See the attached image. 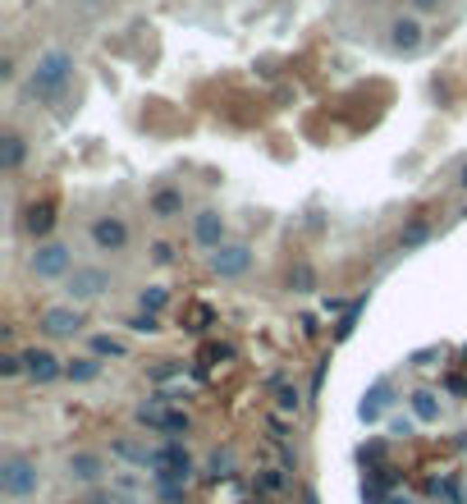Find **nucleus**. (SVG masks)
Wrapping results in <instances>:
<instances>
[{
    "mask_svg": "<svg viewBox=\"0 0 467 504\" xmlns=\"http://www.w3.org/2000/svg\"><path fill=\"white\" fill-rule=\"evenodd\" d=\"M74 69H79L74 51L51 46V51H42V55H37V64L28 69V83H23V92H28L37 106H55L64 92H70V83H74Z\"/></svg>",
    "mask_w": 467,
    "mask_h": 504,
    "instance_id": "nucleus-1",
    "label": "nucleus"
},
{
    "mask_svg": "<svg viewBox=\"0 0 467 504\" xmlns=\"http://www.w3.org/2000/svg\"><path fill=\"white\" fill-rule=\"evenodd\" d=\"M28 266H33L37 280H70V271H74V248L60 243V239H46V243L33 248Z\"/></svg>",
    "mask_w": 467,
    "mask_h": 504,
    "instance_id": "nucleus-2",
    "label": "nucleus"
},
{
    "mask_svg": "<svg viewBox=\"0 0 467 504\" xmlns=\"http://www.w3.org/2000/svg\"><path fill=\"white\" fill-rule=\"evenodd\" d=\"M37 486H42V472H37V463H33V459L10 454L5 463H0V490H5L10 499H28Z\"/></svg>",
    "mask_w": 467,
    "mask_h": 504,
    "instance_id": "nucleus-3",
    "label": "nucleus"
},
{
    "mask_svg": "<svg viewBox=\"0 0 467 504\" xmlns=\"http://www.w3.org/2000/svg\"><path fill=\"white\" fill-rule=\"evenodd\" d=\"M110 290V271L106 266H74L70 280H64V294H70V303H97L101 294Z\"/></svg>",
    "mask_w": 467,
    "mask_h": 504,
    "instance_id": "nucleus-4",
    "label": "nucleus"
},
{
    "mask_svg": "<svg viewBox=\"0 0 467 504\" xmlns=\"http://www.w3.org/2000/svg\"><path fill=\"white\" fill-rule=\"evenodd\" d=\"M422 42H426V24H422L417 10L389 19V51H394V55H417Z\"/></svg>",
    "mask_w": 467,
    "mask_h": 504,
    "instance_id": "nucleus-5",
    "label": "nucleus"
},
{
    "mask_svg": "<svg viewBox=\"0 0 467 504\" xmlns=\"http://www.w3.org/2000/svg\"><path fill=\"white\" fill-rule=\"evenodd\" d=\"M37 330H42V335H51V339H74V335L83 330V308H79V303H55V308H42Z\"/></svg>",
    "mask_w": 467,
    "mask_h": 504,
    "instance_id": "nucleus-6",
    "label": "nucleus"
},
{
    "mask_svg": "<svg viewBox=\"0 0 467 504\" xmlns=\"http://www.w3.org/2000/svg\"><path fill=\"white\" fill-rule=\"evenodd\" d=\"M88 239L97 252H124L128 248V225H124V215H97V221L88 225Z\"/></svg>",
    "mask_w": 467,
    "mask_h": 504,
    "instance_id": "nucleus-7",
    "label": "nucleus"
},
{
    "mask_svg": "<svg viewBox=\"0 0 467 504\" xmlns=\"http://www.w3.org/2000/svg\"><path fill=\"white\" fill-rule=\"evenodd\" d=\"M211 257V271L220 275V280H243L248 271H252V248L248 243H220L216 252H207Z\"/></svg>",
    "mask_w": 467,
    "mask_h": 504,
    "instance_id": "nucleus-8",
    "label": "nucleus"
},
{
    "mask_svg": "<svg viewBox=\"0 0 467 504\" xmlns=\"http://www.w3.org/2000/svg\"><path fill=\"white\" fill-rule=\"evenodd\" d=\"M55 211H60L55 197H37V202H28V206H23V234L37 239V243H46L51 230H55Z\"/></svg>",
    "mask_w": 467,
    "mask_h": 504,
    "instance_id": "nucleus-9",
    "label": "nucleus"
},
{
    "mask_svg": "<svg viewBox=\"0 0 467 504\" xmlns=\"http://www.w3.org/2000/svg\"><path fill=\"white\" fill-rule=\"evenodd\" d=\"M192 243L207 248V252H216L220 243H229V239H225V215H220L216 206H202V211L192 215Z\"/></svg>",
    "mask_w": 467,
    "mask_h": 504,
    "instance_id": "nucleus-10",
    "label": "nucleus"
},
{
    "mask_svg": "<svg viewBox=\"0 0 467 504\" xmlns=\"http://www.w3.org/2000/svg\"><path fill=\"white\" fill-rule=\"evenodd\" d=\"M23 376L37 381V385H51V381L64 376V363L51 348H23Z\"/></svg>",
    "mask_w": 467,
    "mask_h": 504,
    "instance_id": "nucleus-11",
    "label": "nucleus"
},
{
    "mask_svg": "<svg viewBox=\"0 0 467 504\" xmlns=\"http://www.w3.org/2000/svg\"><path fill=\"white\" fill-rule=\"evenodd\" d=\"M147 215H156V221H179V215H183V188L161 184V188L147 197Z\"/></svg>",
    "mask_w": 467,
    "mask_h": 504,
    "instance_id": "nucleus-12",
    "label": "nucleus"
},
{
    "mask_svg": "<svg viewBox=\"0 0 467 504\" xmlns=\"http://www.w3.org/2000/svg\"><path fill=\"white\" fill-rule=\"evenodd\" d=\"M23 161H28V138H23L19 128H10L5 138H0V170H5V175H19Z\"/></svg>",
    "mask_w": 467,
    "mask_h": 504,
    "instance_id": "nucleus-13",
    "label": "nucleus"
},
{
    "mask_svg": "<svg viewBox=\"0 0 467 504\" xmlns=\"http://www.w3.org/2000/svg\"><path fill=\"white\" fill-rule=\"evenodd\" d=\"M70 472H74L79 481L97 486V481H101V472H106V463H101V454H88V450H79V454L70 459Z\"/></svg>",
    "mask_w": 467,
    "mask_h": 504,
    "instance_id": "nucleus-14",
    "label": "nucleus"
},
{
    "mask_svg": "<svg viewBox=\"0 0 467 504\" xmlns=\"http://www.w3.org/2000/svg\"><path fill=\"white\" fill-rule=\"evenodd\" d=\"M64 376H70L74 385H88V381H97V376H101V357H97V353H83V357H74V363H64Z\"/></svg>",
    "mask_w": 467,
    "mask_h": 504,
    "instance_id": "nucleus-15",
    "label": "nucleus"
},
{
    "mask_svg": "<svg viewBox=\"0 0 467 504\" xmlns=\"http://www.w3.org/2000/svg\"><path fill=\"white\" fill-rule=\"evenodd\" d=\"M408 404H413V417H417V422H440V399H435L431 390H413Z\"/></svg>",
    "mask_w": 467,
    "mask_h": 504,
    "instance_id": "nucleus-16",
    "label": "nucleus"
},
{
    "mask_svg": "<svg viewBox=\"0 0 467 504\" xmlns=\"http://www.w3.org/2000/svg\"><path fill=\"white\" fill-rule=\"evenodd\" d=\"M426 239H431V221H422V215L398 230V248H404V252H408V248H422Z\"/></svg>",
    "mask_w": 467,
    "mask_h": 504,
    "instance_id": "nucleus-17",
    "label": "nucleus"
},
{
    "mask_svg": "<svg viewBox=\"0 0 467 504\" xmlns=\"http://www.w3.org/2000/svg\"><path fill=\"white\" fill-rule=\"evenodd\" d=\"M385 404H389V381H376V385L367 390V399H362V408H358V413H362L367 422H376Z\"/></svg>",
    "mask_w": 467,
    "mask_h": 504,
    "instance_id": "nucleus-18",
    "label": "nucleus"
},
{
    "mask_svg": "<svg viewBox=\"0 0 467 504\" xmlns=\"http://www.w3.org/2000/svg\"><path fill=\"white\" fill-rule=\"evenodd\" d=\"M188 431H192V417H188L183 408H165V422H161V436L179 441V436H188Z\"/></svg>",
    "mask_w": 467,
    "mask_h": 504,
    "instance_id": "nucleus-19",
    "label": "nucleus"
},
{
    "mask_svg": "<svg viewBox=\"0 0 467 504\" xmlns=\"http://www.w3.org/2000/svg\"><path fill=\"white\" fill-rule=\"evenodd\" d=\"M88 348L101 357V363H106V357H128L124 339H115V335H92V339H88Z\"/></svg>",
    "mask_w": 467,
    "mask_h": 504,
    "instance_id": "nucleus-20",
    "label": "nucleus"
},
{
    "mask_svg": "<svg viewBox=\"0 0 467 504\" xmlns=\"http://www.w3.org/2000/svg\"><path fill=\"white\" fill-rule=\"evenodd\" d=\"M138 308H143V312H165V308H170L165 284H147V290H138Z\"/></svg>",
    "mask_w": 467,
    "mask_h": 504,
    "instance_id": "nucleus-21",
    "label": "nucleus"
},
{
    "mask_svg": "<svg viewBox=\"0 0 467 504\" xmlns=\"http://www.w3.org/2000/svg\"><path fill=\"white\" fill-rule=\"evenodd\" d=\"M211 321H216V312H211L207 303H188V312H183V326H188L192 335H202Z\"/></svg>",
    "mask_w": 467,
    "mask_h": 504,
    "instance_id": "nucleus-22",
    "label": "nucleus"
},
{
    "mask_svg": "<svg viewBox=\"0 0 467 504\" xmlns=\"http://www.w3.org/2000/svg\"><path fill=\"white\" fill-rule=\"evenodd\" d=\"M124 326H128L133 335H161V312H143V308H138Z\"/></svg>",
    "mask_w": 467,
    "mask_h": 504,
    "instance_id": "nucleus-23",
    "label": "nucleus"
},
{
    "mask_svg": "<svg viewBox=\"0 0 467 504\" xmlns=\"http://www.w3.org/2000/svg\"><path fill=\"white\" fill-rule=\"evenodd\" d=\"M276 408L298 417V408H303V395H298V385H276Z\"/></svg>",
    "mask_w": 467,
    "mask_h": 504,
    "instance_id": "nucleus-24",
    "label": "nucleus"
},
{
    "mask_svg": "<svg viewBox=\"0 0 467 504\" xmlns=\"http://www.w3.org/2000/svg\"><path fill=\"white\" fill-rule=\"evenodd\" d=\"M207 468H211V477L220 481V477H229V472H234V454H229V450H216V454L207 459Z\"/></svg>",
    "mask_w": 467,
    "mask_h": 504,
    "instance_id": "nucleus-25",
    "label": "nucleus"
},
{
    "mask_svg": "<svg viewBox=\"0 0 467 504\" xmlns=\"http://www.w3.org/2000/svg\"><path fill=\"white\" fill-rule=\"evenodd\" d=\"M115 454H119V459H128V463H143V468H147V454H152V450L133 445V441H115Z\"/></svg>",
    "mask_w": 467,
    "mask_h": 504,
    "instance_id": "nucleus-26",
    "label": "nucleus"
},
{
    "mask_svg": "<svg viewBox=\"0 0 467 504\" xmlns=\"http://www.w3.org/2000/svg\"><path fill=\"white\" fill-rule=\"evenodd\" d=\"M294 290H298V294L316 290V271H312L307 262H298V266H294Z\"/></svg>",
    "mask_w": 467,
    "mask_h": 504,
    "instance_id": "nucleus-27",
    "label": "nucleus"
},
{
    "mask_svg": "<svg viewBox=\"0 0 467 504\" xmlns=\"http://www.w3.org/2000/svg\"><path fill=\"white\" fill-rule=\"evenodd\" d=\"M257 486L261 490H285V472L280 468H266V472H257Z\"/></svg>",
    "mask_w": 467,
    "mask_h": 504,
    "instance_id": "nucleus-28",
    "label": "nucleus"
},
{
    "mask_svg": "<svg viewBox=\"0 0 467 504\" xmlns=\"http://www.w3.org/2000/svg\"><path fill=\"white\" fill-rule=\"evenodd\" d=\"M23 372V353H5V357H0V376H5V381H14Z\"/></svg>",
    "mask_w": 467,
    "mask_h": 504,
    "instance_id": "nucleus-29",
    "label": "nucleus"
},
{
    "mask_svg": "<svg viewBox=\"0 0 467 504\" xmlns=\"http://www.w3.org/2000/svg\"><path fill=\"white\" fill-rule=\"evenodd\" d=\"M179 372H183V367L174 363V357H165V363H161V367H152V381H174Z\"/></svg>",
    "mask_w": 467,
    "mask_h": 504,
    "instance_id": "nucleus-30",
    "label": "nucleus"
},
{
    "mask_svg": "<svg viewBox=\"0 0 467 504\" xmlns=\"http://www.w3.org/2000/svg\"><path fill=\"white\" fill-rule=\"evenodd\" d=\"M152 262H156V266H170V262H174V248H170V243H152Z\"/></svg>",
    "mask_w": 467,
    "mask_h": 504,
    "instance_id": "nucleus-31",
    "label": "nucleus"
},
{
    "mask_svg": "<svg viewBox=\"0 0 467 504\" xmlns=\"http://www.w3.org/2000/svg\"><path fill=\"white\" fill-rule=\"evenodd\" d=\"M83 504H119V499H115V490H101V486H92Z\"/></svg>",
    "mask_w": 467,
    "mask_h": 504,
    "instance_id": "nucleus-32",
    "label": "nucleus"
},
{
    "mask_svg": "<svg viewBox=\"0 0 467 504\" xmlns=\"http://www.w3.org/2000/svg\"><path fill=\"white\" fill-rule=\"evenodd\" d=\"M389 436H413V417H389Z\"/></svg>",
    "mask_w": 467,
    "mask_h": 504,
    "instance_id": "nucleus-33",
    "label": "nucleus"
},
{
    "mask_svg": "<svg viewBox=\"0 0 467 504\" xmlns=\"http://www.w3.org/2000/svg\"><path fill=\"white\" fill-rule=\"evenodd\" d=\"M408 5H413L417 14H435L440 5H449V0H408Z\"/></svg>",
    "mask_w": 467,
    "mask_h": 504,
    "instance_id": "nucleus-34",
    "label": "nucleus"
},
{
    "mask_svg": "<svg viewBox=\"0 0 467 504\" xmlns=\"http://www.w3.org/2000/svg\"><path fill=\"white\" fill-rule=\"evenodd\" d=\"M0 79H5V83H14V79H19V64H14V55L0 60Z\"/></svg>",
    "mask_w": 467,
    "mask_h": 504,
    "instance_id": "nucleus-35",
    "label": "nucleus"
},
{
    "mask_svg": "<svg viewBox=\"0 0 467 504\" xmlns=\"http://www.w3.org/2000/svg\"><path fill=\"white\" fill-rule=\"evenodd\" d=\"M321 308H325V312H349L353 303H344V299H335V294H330V299H321Z\"/></svg>",
    "mask_w": 467,
    "mask_h": 504,
    "instance_id": "nucleus-36",
    "label": "nucleus"
},
{
    "mask_svg": "<svg viewBox=\"0 0 467 504\" xmlns=\"http://www.w3.org/2000/svg\"><path fill=\"white\" fill-rule=\"evenodd\" d=\"M458 188H462V193H467V166H462V170H458Z\"/></svg>",
    "mask_w": 467,
    "mask_h": 504,
    "instance_id": "nucleus-37",
    "label": "nucleus"
},
{
    "mask_svg": "<svg viewBox=\"0 0 467 504\" xmlns=\"http://www.w3.org/2000/svg\"><path fill=\"white\" fill-rule=\"evenodd\" d=\"M394 504H413V499H408V495H404V499H394Z\"/></svg>",
    "mask_w": 467,
    "mask_h": 504,
    "instance_id": "nucleus-38",
    "label": "nucleus"
}]
</instances>
